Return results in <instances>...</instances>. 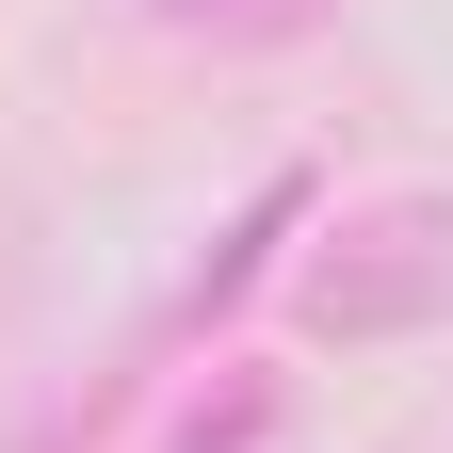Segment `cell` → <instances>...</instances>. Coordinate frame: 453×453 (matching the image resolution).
Wrapping results in <instances>:
<instances>
[{
  "instance_id": "6da1fadb",
  "label": "cell",
  "mask_w": 453,
  "mask_h": 453,
  "mask_svg": "<svg viewBox=\"0 0 453 453\" xmlns=\"http://www.w3.org/2000/svg\"><path fill=\"white\" fill-rule=\"evenodd\" d=\"M308 324L324 340H421V324H453V195H372L308 259Z\"/></svg>"
},
{
  "instance_id": "7a4b0ae2",
  "label": "cell",
  "mask_w": 453,
  "mask_h": 453,
  "mask_svg": "<svg viewBox=\"0 0 453 453\" xmlns=\"http://www.w3.org/2000/svg\"><path fill=\"white\" fill-rule=\"evenodd\" d=\"M179 33H226V49H259V33H308V0H162Z\"/></svg>"
}]
</instances>
